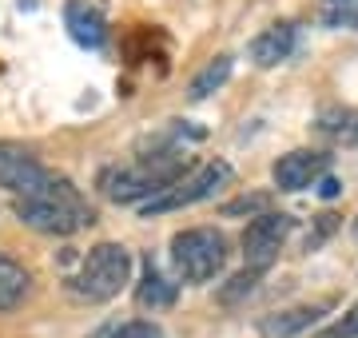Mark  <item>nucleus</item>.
Listing matches in <instances>:
<instances>
[{
	"label": "nucleus",
	"mask_w": 358,
	"mask_h": 338,
	"mask_svg": "<svg viewBox=\"0 0 358 338\" xmlns=\"http://www.w3.org/2000/svg\"><path fill=\"white\" fill-rule=\"evenodd\" d=\"M56 171L44 168L32 152L16 143H0V187L16 199H44L56 187Z\"/></svg>",
	"instance_id": "nucleus-6"
},
{
	"label": "nucleus",
	"mask_w": 358,
	"mask_h": 338,
	"mask_svg": "<svg viewBox=\"0 0 358 338\" xmlns=\"http://www.w3.org/2000/svg\"><path fill=\"white\" fill-rule=\"evenodd\" d=\"M322 24L358 32V0H322Z\"/></svg>",
	"instance_id": "nucleus-19"
},
{
	"label": "nucleus",
	"mask_w": 358,
	"mask_h": 338,
	"mask_svg": "<svg viewBox=\"0 0 358 338\" xmlns=\"http://www.w3.org/2000/svg\"><path fill=\"white\" fill-rule=\"evenodd\" d=\"M231 179H235V168H231L227 159H207L199 168L183 171L171 187H167L164 196H155L152 203H143L140 215H164V211H179V207H195V203H203V199H215L219 191H227Z\"/></svg>",
	"instance_id": "nucleus-5"
},
{
	"label": "nucleus",
	"mask_w": 358,
	"mask_h": 338,
	"mask_svg": "<svg viewBox=\"0 0 358 338\" xmlns=\"http://www.w3.org/2000/svg\"><path fill=\"white\" fill-rule=\"evenodd\" d=\"M267 211H271L267 191H243L239 199H227V203H223V215H227V219H239V215L259 219V215H267Z\"/></svg>",
	"instance_id": "nucleus-18"
},
{
	"label": "nucleus",
	"mask_w": 358,
	"mask_h": 338,
	"mask_svg": "<svg viewBox=\"0 0 358 338\" xmlns=\"http://www.w3.org/2000/svg\"><path fill=\"white\" fill-rule=\"evenodd\" d=\"M294 219L287 211H267V215H259L243 227V239H239V247H243V263L247 271H267L271 263L279 259L282 243H287V235H291Z\"/></svg>",
	"instance_id": "nucleus-7"
},
{
	"label": "nucleus",
	"mask_w": 358,
	"mask_h": 338,
	"mask_svg": "<svg viewBox=\"0 0 358 338\" xmlns=\"http://www.w3.org/2000/svg\"><path fill=\"white\" fill-rule=\"evenodd\" d=\"M183 159L176 152H164V156H143L136 163H108V168L96 175V187H100L103 199L112 203H152L155 196H164L167 187L183 175Z\"/></svg>",
	"instance_id": "nucleus-1"
},
{
	"label": "nucleus",
	"mask_w": 358,
	"mask_h": 338,
	"mask_svg": "<svg viewBox=\"0 0 358 338\" xmlns=\"http://www.w3.org/2000/svg\"><path fill=\"white\" fill-rule=\"evenodd\" d=\"M319 191H322V199H334L338 191H343V183L331 179V175H322V187H319Z\"/></svg>",
	"instance_id": "nucleus-21"
},
{
	"label": "nucleus",
	"mask_w": 358,
	"mask_h": 338,
	"mask_svg": "<svg viewBox=\"0 0 358 338\" xmlns=\"http://www.w3.org/2000/svg\"><path fill=\"white\" fill-rule=\"evenodd\" d=\"M167 255L183 283H211L227 267V239L215 227H183L171 235Z\"/></svg>",
	"instance_id": "nucleus-4"
},
{
	"label": "nucleus",
	"mask_w": 358,
	"mask_h": 338,
	"mask_svg": "<svg viewBox=\"0 0 358 338\" xmlns=\"http://www.w3.org/2000/svg\"><path fill=\"white\" fill-rule=\"evenodd\" d=\"M315 338H358V302L346 307V314H338V318L327 323L322 330H315Z\"/></svg>",
	"instance_id": "nucleus-20"
},
{
	"label": "nucleus",
	"mask_w": 358,
	"mask_h": 338,
	"mask_svg": "<svg viewBox=\"0 0 358 338\" xmlns=\"http://www.w3.org/2000/svg\"><path fill=\"white\" fill-rule=\"evenodd\" d=\"M179 299V283H171L159 267H155V259L148 255L143 259V271H140V283H136V302H140L143 311H167V307H176Z\"/></svg>",
	"instance_id": "nucleus-13"
},
{
	"label": "nucleus",
	"mask_w": 358,
	"mask_h": 338,
	"mask_svg": "<svg viewBox=\"0 0 358 338\" xmlns=\"http://www.w3.org/2000/svg\"><path fill=\"white\" fill-rule=\"evenodd\" d=\"M64 28L80 48H103L108 40V20L88 0H64Z\"/></svg>",
	"instance_id": "nucleus-11"
},
{
	"label": "nucleus",
	"mask_w": 358,
	"mask_h": 338,
	"mask_svg": "<svg viewBox=\"0 0 358 338\" xmlns=\"http://www.w3.org/2000/svg\"><path fill=\"white\" fill-rule=\"evenodd\" d=\"M294 52H299V24H294V20H279V24L263 28V32L247 44V60L255 68L287 64Z\"/></svg>",
	"instance_id": "nucleus-9"
},
{
	"label": "nucleus",
	"mask_w": 358,
	"mask_h": 338,
	"mask_svg": "<svg viewBox=\"0 0 358 338\" xmlns=\"http://www.w3.org/2000/svg\"><path fill=\"white\" fill-rule=\"evenodd\" d=\"M131 267H136V263H131V251L124 247V243H96V247L80 259L76 271L64 279L68 299L88 302V307L115 299V295L131 283Z\"/></svg>",
	"instance_id": "nucleus-3"
},
{
	"label": "nucleus",
	"mask_w": 358,
	"mask_h": 338,
	"mask_svg": "<svg viewBox=\"0 0 358 338\" xmlns=\"http://www.w3.org/2000/svg\"><path fill=\"white\" fill-rule=\"evenodd\" d=\"M32 286H36L32 271H28L24 263H16L13 255L0 251V314L20 311V307L32 299Z\"/></svg>",
	"instance_id": "nucleus-12"
},
{
	"label": "nucleus",
	"mask_w": 358,
	"mask_h": 338,
	"mask_svg": "<svg viewBox=\"0 0 358 338\" xmlns=\"http://www.w3.org/2000/svg\"><path fill=\"white\" fill-rule=\"evenodd\" d=\"M13 215L24 227H32V231L60 235V239H68V235H76L96 223V207L80 196V187L72 179H64V175L56 179V187L44 199H16Z\"/></svg>",
	"instance_id": "nucleus-2"
},
{
	"label": "nucleus",
	"mask_w": 358,
	"mask_h": 338,
	"mask_svg": "<svg viewBox=\"0 0 358 338\" xmlns=\"http://www.w3.org/2000/svg\"><path fill=\"white\" fill-rule=\"evenodd\" d=\"M327 314V302H303V307H287V311H271L259 318V338H299L315 330Z\"/></svg>",
	"instance_id": "nucleus-10"
},
{
	"label": "nucleus",
	"mask_w": 358,
	"mask_h": 338,
	"mask_svg": "<svg viewBox=\"0 0 358 338\" xmlns=\"http://www.w3.org/2000/svg\"><path fill=\"white\" fill-rule=\"evenodd\" d=\"M231 68H235V60H231V56H211V60L195 72L192 91H187V96H192L195 104H199V100H207V96H215V91L231 80Z\"/></svg>",
	"instance_id": "nucleus-15"
},
{
	"label": "nucleus",
	"mask_w": 358,
	"mask_h": 338,
	"mask_svg": "<svg viewBox=\"0 0 358 338\" xmlns=\"http://www.w3.org/2000/svg\"><path fill=\"white\" fill-rule=\"evenodd\" d=\"M327 168H331V156L310 152V147H294V152H287V156L275 159L271 179H275V187H279V191L294 196V191H307V187H315V183L327 175Z\"/></svg>",
	"instance_id": "nucleus-8"
},
{
	"label": "nucleus",
	"mask_w": 358,
	"mask_h": 338,
	"mask_svg": "<svg viewBox=\"0 0 358 338\" xmlns=\"http://www.w3.org/2000/svg\"><path fill=\"white\" fill-rule=\"evenodd\" d=\"M315 131H319L322 140L343 143V147L358 143V108H343V104L322 108L319 119H315Z\"/></svg>",
	"instance_id": "nucleus-14"
},
{
	"label": "nucleus",
	"mask_w": 358,
	"mask_h": 338,
	"mask_svg": "<svg viewBox=\"0 0 358 338\" xmlns=\"http://www.w3.org/2000/svg\"><path fill=\"white\" fill-rule=\"evenodd\" d=\"M88 338H167V330L155 318H108Z\"/></svg>",
	"instance_id": "nucleus-16"
},
{
	"label": "nucleus",
	"mask_w": 358,
	"mask_h": 338,
	"mask_svg": "<svg viewBox=\"0 0 358 338\" xmlns=\"http://www.w3.org/2000/svg\"><path fill=\"white\" fill-rule=\"evenodd\" d=\"M255 291H259V271H239L219 286V302H223V307H239V302L251 299Z\"/></svg>",
	"instance_id": "nucleus-17"
}]
</instances>
